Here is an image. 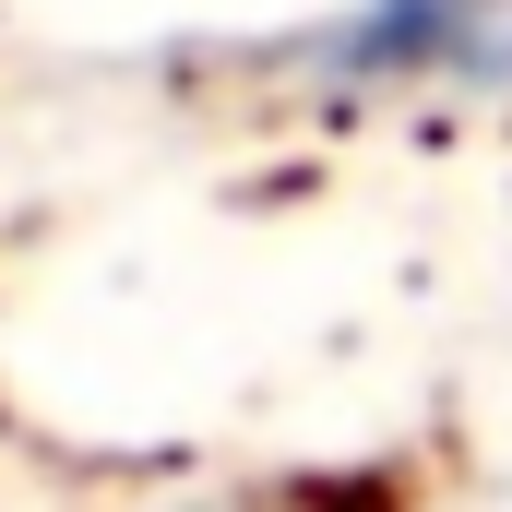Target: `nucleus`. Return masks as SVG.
<instances>
[{
  "label": "nucleus",
  "instance_id": "1",
  "mask_svg": "<svg viewBox=\"0 0 512 512\" xmlns=\"http://www.w3.org/2000/svg\"><path fill=\"white\" fill-rule=\"evenodd\" d=\"M310 60L322 72H441V84L512 96V0H370Z\"/></svg>",
  "mask_w": 512,
  "mask_h": 512
}]
</instances>
